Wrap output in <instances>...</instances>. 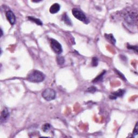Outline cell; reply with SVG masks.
<instances>
[{"instance_id":"21","label":"cell","mask_w":138,"mask_h":138,"mask_svg":"<svg viewBox=\"0 0 138 138\" xmlns=\"http://www.w3.org/2000/svg\"><path fill=\"white\" fill-rule=\"evenodd\" d=\"M1 37L3 36V30H2V29H1Z\"/></svg>"},{"instance_id":"1","label":"cell","mask_w":138,"mask_h":138,"mask_svg":"<svg viewBox=\"0 0 138 138\" xmlns=\"http://www.w3.org/2000/svg\"><path fill=\"white\" fill-rule=\"evenodd\" d=\"M46 78L45 75L38 70H34L27 76V80L32 82H43Z\"/></svg>"},{"instance_id":"20","label":"cell","mask_w":138,"mask_h":138,"mask_svg":"<svg viewBox=\"0 0 138 138\" xmlns=\"http://www.w3.org/2000/svg\"><path fill=\"white\" fill-rule=\"evenodd\" d=\"M138 122L136 124V126H135V128H134V130H133V134L134 136H136L138 134Z\"/></svg>"},{"instance_id":"9","label":"cell","mask_w":138,"mask_h":138,"mask_svg":"<svg viewBox=\"0 0 138 138\" xmlns=\"http://www.w3.org/2000/svg\"><path fill=\"white\" fill-rule=\"evenodd\" d=\"M60 6L58 3H54L53 5H52L51 6L49 10L51 14H56L60 11Z\"/></svg>"},{"instance_id":"12","label":"cell","mask_w":138,"mask_h":138,"mask_svg":"<svg viewBox=\"0 0 138 138\" xmlns=\"http://www.w3.org/2000/svg\"><path fill=\"white\" fill-rule=\"evenodd\" d=\"M28 18L29 20H31V21H32L34 23H36L37 25H39V26H42L43 25L42 22L41 21V20L40 19L37 18H36V17H32V16H29V17H28Z\"/></svg>"},{"instance_id":"17","label":"cell","mask_w":138,"mask_h":138,"mask_svg":"<svg viewBox=\"0 0 138 138\" xmlns=\"http://www.w3.org/2000/svg\"><path fill=\"white\" fill-rule=\"evenodd\" d=\"M127 48H128V49L134 50V51H136V53L138 52V46H130V45L128 44V46H127Z\"/></svg>"},{"instance_id":"4","label":"cell","mask_w":138,"mask_h":138,"mask_svg":"<svg viewBox=\"0 0 138 138\" xmlns=\"http://www.w3.org/2000/svg\"><path fill=\"white\" fill-rule=\"evenodd\" d=\"M42 97L46 101H51L56 98V94L54 89L51 88H46L42 92Z\"/></svg>"},{"instance_id":"13","label":"cell","mask_w":138,"mask_h":138,"mask_svg":"<svg viewBox=\"0 0 138 138\" xmlns=\"http://www.w3.org/2000/svg\"><path fill=\"white\" fill-rule=\"evenodd\" d=\"M106 73V71H104L102 73L99 75L98 76L96 77L94 80L92 81L93 82H101L102 81V79H103V77H104V76L105 75Z\"/></svg>"},{"instance_id":"2","label":"cell","mask_w":138,"mask_h":138,"mask_svg":"<svg viewBox=\"0 0 138 138\" xmlns=\"http://www.w3.org/2000/svg\"><path fill=\"white\" fill-rule=\"evenodd\" d=\"M125 20L127 24L130 26H136L137 24V11L130 10L125 13Z\"/></svg>"},{"instance_id":"6","label":"cell","mask_w":138,"mask_h":138,"mask_svg":"<svg viewBox=\"0 0 138 138\" xmlns=\"http://www.w3.org/2000/svg\"><path fill=\"white\" fill-rule=\"evenodd\" d=\"M125 92H126L125 90H124L120 89L117 91L112 93V94H110L109 98L112 100H115L117 98L122 97V96L124 94H125Z\"/></svg>"},{"instance_id":"19","label":"cell","mask_w":138,"mask_h":138,"mask_svg":"<svg viewBox=\"0 0 138 138\" xmlns=\"http://www.w3.org/2000/svg\"><path fill=\"white\" fill-rule=\"evenodd\" d=\"M116 73L117 74H118L119 76L123 79L124 80H126L125 77L124 76V75L122 73H121L120 72H119V71H118V70H116Z\"/></svg>"},{"instance_id":"10","label":"cell","mask_w":138,"mask_h":138,"mask_svg":"<svg viewBox=\"0 0 138 138\" xmlns=\"http://www.w3.org/2000/svg\"><path fill=\"white\" fill-rule=\"evenodd\" d=\"M105 37L106 38V40L111 43V44L114 45L116 43V40L115 38L114 37L113 34H105Z\"/></svg>"},{"instance_id":"7","label":"cell","mask_w":138,"mask_h":138,"mask_svg":"<svg viewBox=\"0 0 138 138\" xmlns=\"http://www.w3.org/2000/svg\"><path fill=\"white\" fill-rule=\"evenodd\" d=\"M6 18H7L9 22L10 23V24H15L16 22V17L13 12H12L11 10H8V11L6 12Z\"/></svg>"},{"instance_id":"15","label":"cell","mask_w":138,"mask_h":138,"mask_svg":"<svg viewBox=\"0 0 138 138\" xmlns=\"http://www.w3.org/2000/svg\"><path fill=\"white\" fill-rule=\"evenodd\" d=\"M50 127H51V126L49 124H46L43 125L42 129L44 132H47L50 130Z\"/></svg>"},{"instance_id":"18","label":"cell","mask_w":138,"mask_h":138,"mask_svg":"<svg viewBox=\"0 0 138 138\" xmlns=\"http://www.w3.org/2000/svg\"><path fill=\"white\" fill-rule=\"evenodd\" d=\"M96 91V88L94 87V86H91V87H90L88 88L86 92H89V93H94Z\"/></svg>"},{"instance_id":"8","label":"cell","mask_w":138,"mask_h":138,"mask_svg":"<svg viewBox=\"0 0 138 138\" xmlns=\"http://www.w3.org/2000/svg\"><path fill=\"white\" fill-rule=\"evenodd\" d=\"M9 116V110L7 108H4L1 112V122H4V121H6V119H7Z\"/></svg>"},{"instance_id":"11","label":"cell","mask_w":138,"mask_h":138,"mask_svg":"<svg viewBox=\"0 0 138 138\" xmlns=\"http://www.w3.org/2000/svg\"><path fill=\"white\" fill-rule=\"evenodd\" d=\"M62 20H63L64 23L66 24H67L68 26H70L72 25L71 20H70V18H69L68 16V15L66 13L64 14L63 16H62Z\"/></svg>"},{"instance_id":"5","label":"cell","mask_w":138,"mask_h":138,"mask_svg":"<svg viewBox=\"0 0 138 138\" xmlns=\"http://www.w3.org/2000/svg\"><path fill=\"white\" fill-rule=\"evenodd\" d=\"M50 45L52 50L54 51V53L58 54H61L63 52V49L61 44L54 39H51L50 41Z\"/></svg>"},{"instance_id":"3","label":"cell","mask_w":138,"mask_h":138,"mask_svg":"<svg viewBox=\"0 0 138 138\" xmlns=\"http://www.w3.org/2000/svg\"><path fill=\"white\" fill-rule=\"evenodd\" d=\"M72 12L74 17L77 20L86 24L89 22V20L88 19L87 17H86L85 14L82 12L80 9L78 8H74L72 10Z\"/></svg>"},{"instance_id":"16","label":"cell","mask_w":138,"mask_h":138,"mask_svg":"<svg viewBox=\"0 0 138 138\" xmlns=\"http://www.w3.org/2000/svg\"><path fill=\"white\" fill-rule=\"evenodd\" d=\"M92 66H96L98 65V59L96 57H94L92 60Z\"/></svg>"},{"instance_id":"14","label":"cell","mask_w":138,"mask_h":138,"mask_svg":"<svg viewBox=\"0 0 138 138\" xmlns=\"http://www.w3.org/2000/svg\"><path fill=\"white\" fill-rule=\"evenodd\" d=\"M57 62L58 65H63L65 62V59L62 56H58L57 58Z\"/></svg>"}]
</instances>
